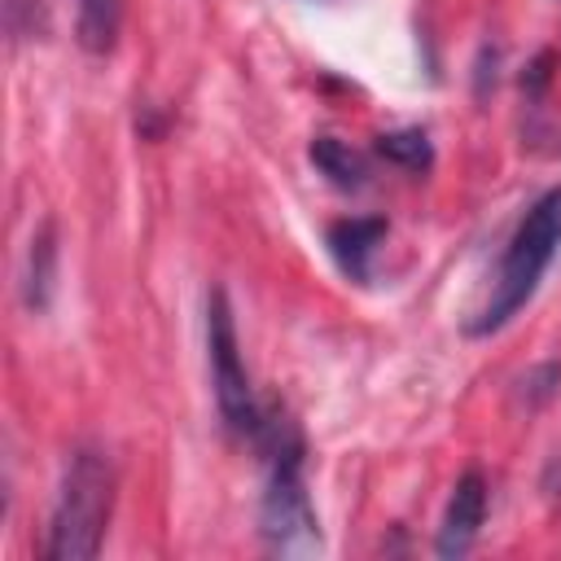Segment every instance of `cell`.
I'll return each instance as SVG.
<instances>
[{
  "label": "cell",
  "mask_w": 561,
  "mask_h": 561,
  "mask_svg": "<svg viewBox=\"0 0 561 561\" xmlns=\"http://www.w3.org/2000/svg\"><path fill=\"white\" fill-rule=\"evenodd\" d=\"M263 451V495H259V535L272 552H316L320 548V517L307 495V443L298 425L267 408L259 434L250 438Z\"/></svg>",
  "instance_id": "obj_1"
},
{
  "label": "cell",
  "mask_w": 561,
  "mask_h": 561,
  "mask_svg": "<svg viewBox=\"0 0 561 561\" xmlns=\"http://www.w3.org/2000/svg\"><path fill=\"white\" fill-rule=\"evenodd\" d=\"M390 224L381 215H346V219H333L324 228V245H329V259L337 263V272L355 285H368L373 280V254L377 245L386 241Z\"/></svg>",
  "instance_id": "obj_6"
},
{
  "label": "cell",
  "mask_w": 561,
  "mask_h": 561,
  "mask_svg": "<svg viewBox=\"0 0 561 561\" xmlns=\"http://www.w3.org/2000/svg\"><path fill=\"white\" fill-rule=\"evenodd\" d=\"M114 508V460L101 447H75L48 517V561H88L101 552Z\"/></svg>",
  "instance_id": "obj_3"
},
{
  "label": "cell",
  "mask_w": 561,
  "mask_h": 561,
  "mask_svg": "<svg viewBox=\"0 0 561 561\" xmlns=\"http://www.w3.org/2000/svg\"><path fill=\"white\" fill-rule=\"evenodd\" d=\"M206 355H210V386H215V403H219L224 425L241 438H254L267 408L254 399V386H250V373H245L241 346H237L232 302L219 285L206 294Z\"/></svg>",
  "instance_id": "obj_4"
},
{
  "label": "cell",
  "mask_w": 561,
  "mask_h": 561,
  "mask_svg": "<svg viewBox=\"0 0 561 561\" xmlns=\"http://www.w3.org/2000/svg\"><path fill=\"white\" fill-rule=\"evenodd\" d=\"M307 158L342 193H359L368 184V158L359 149H351L346 140H337V136H316L311 149H307Z\"/></svg>",
  "instance_id": "obj_8"
},
{
  "label": "cell",
  "mask_w": 561,
  "mask_h": 561,
  "mask_svg": "<svg viewBox=\"0 0 561 561\" xmlns=\"http://www.w3.org/2000/svg\"><path fill=\"white\" fill-rule=\"evenodd\" d=\"M53 289H57V228L44 224L26 245V267H22V302H26V311H35V316L48 311Z\"/></svg>",
  "instance_id": "obj_7"
},
{
  "label": "cell",
  "mask_w": 561,
  "mask_h": 561,
  "mask_svg": "<svg viewBox=\"0 0 561 561\" xmlns=\"http://www.w3.org/2000/svg\"><path fill=\"white\" fill-rule=\"evenodd\" d=\"M486 522V478L478 469H465L447 495L438 535H434V552L438 557H465L478 543V530Z\"/></svg>",
  "instance_id": "obj_5"
},
{
  "label": "cell",
  "mask_w": 561,
  "mask_h": 561,
  "mask_svg": "<svg viewBox=\"0 0 561 561\" xmlns=\"http://www.w3.org/2000/svg\"><path fill=\"white\" fill-rule=\"evenodd\" d=\"M522 386H526V394H530L535 403H543V399H552V394H557V386H561V364H552V359H548V364H539V368H530Z\"/></svg>",
  "instance_id": "obj_11"
},
{
  "label": "cell",
  "mask_w": 561,
  "mask_h": 561,
  "mask_svg": "<svg viewBox=\"0 0 561 561\" xmlns=\"http://www.w3.org/2000/svg\"><path fill=\"white\" fill-rule=\"evenodd\" d=\"M123 31V0H75V39L88 53H110Z\"/></svg>",
  "instance_id": "obj_9"
},
{
  "label": "cell",
  "mask_w": 561,
  "mask_h": 561,
  "mask_svg": "<svg viewBox=\"0 0 561 561\" xmlns=\"http://www.w3.org/2000/svg\"><path fill=\"white\" fill-rule=\"evenodd\" d=\"M386 162L403 167V171H430L434 162V145L425 136V127H399V131H381L373 145Z\"/></svg>",
  "instance_id": "obj_10"
},
{
  "label": "cell",
  "mask_w": 561,
  "mask_h": 561,
  "mask_svg": "<svg viewBox=\"0 0 561 561\" xmlns=\"http://www.w3.org/2000/svg\"><path fill=\"white\" fill-rule=\"evenodd\" d=\"M561 250V184L543 188L517 219V228L504 241V254L495 263V276L482 294V302L473 307V316L465 320L469 337H491L500 333L539 289L543 272L552 267Z\"/></svg>",
  "instance_id": "obj_2"
}]
</instances>
